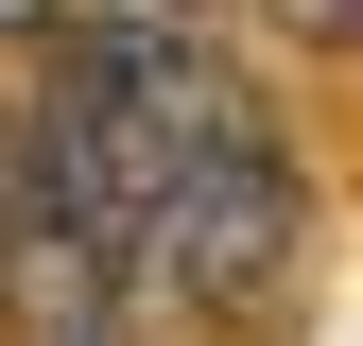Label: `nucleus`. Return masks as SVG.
Segmentation results:
<instances>
[{
    "label": "nucleus",
    "mask_w": 363,
    "mask_h": 346,
    "mask_svg": "<svg viewBox=\"0 0 363 346\" xmlns=\"http://www.w3.org/2000/svg\"><path fill=\"white\" fill-rule=\"evenodd\" d=\"M294 242H311V191H294V156H277V121L173 156L156 191H139V294H191V312H259Z\"/></svg>",
    "instance_id": "nucleus-1"
},
{
    "label": "nucleus",
    "mask_w": 363,
    "mask_h": 346,
    "mask_svg": "<svg viewBox=\"0 0 363 346\" xmlns=\"http://www.w3.org/2000/svg\"><path fill=\"white\" fill-rule=\"evenodd\" d=\"M52 35H69V0H0V69H35Z\"/></svg>",
    "instance_id": "nucleus-2"
},
{
    "label": "nucleus",
    "mask_w": 363,
    "mask_h": 346,
    "mask_svg": "<svg viewBox=\"0 0 363 346\" xmlns=\"http://www.w3.org/2000/svg\"><path fill=\"white\" fill-rule=\"evenodd\" d=\"M294 18H311V35H363V0H294Z\"/></svg>",
    "instance_id": "nucleus-3"
}]
</instances>
